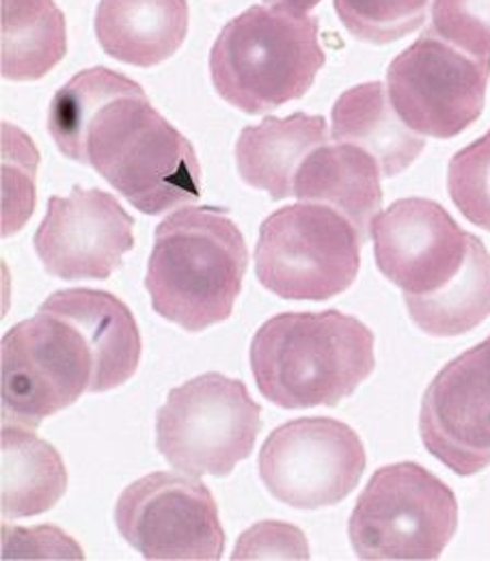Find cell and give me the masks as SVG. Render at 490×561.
Instances as JSON below:
<instances>
[{
	"label": "cell",
	"mask_w": 490,
	"mask_h": 561,
	"mask_svg": "<svg viewBox=\"0 0 490 561\" xmlns=\"http://www.w3.org/2000/svg\"><path fill=\"white\" fill-rule=\"evenodd\" d=\"M48 133L66 158L95 169L147 216L202 197L195 147L124 73L109 68L76 73L50 102Z\"/></svg>",
	"instance_id": "cell-1"
},
{
	"label": "cell",
	"mask_w": 490,
	"mask_h": 561,
	"mask_svg": "<svg viewBox=\"0 0 490 561\" xmlns=\"http://www.w3.org/2000/svg\"><path fill=\"white\" fill-rule=\"evenodd\" d=\"M260 393L287 411L338 407L374 371V333L338 309L280 313L251 342Z\"/></svg>",
	"instance_id": "cell-2"
},
{
	"label": "cell",
	"mask_w": 490,
	"mask_h": 561,
	"mask_svg": "<svg viewBox=\"0 0 490 561\" xmlns=\"http://www.w3.org/2000/svg\"><path fill=\"white\" fill-rule=\"evenodd\" d=\"M247 266L244 236L227 210L184 208L156 227L145 287L160 318L200 333L233 313Z\"/></svg>",
	"instance_id": "cell-3"
},
{
	"label": "cell",
	"mask_w": 490,
	"mask_h": 561,
	"mask_svg": "<svg viewBox=\"0 0 490 561\" xmlns=\"http://www.w3.org/2000/svg\"><path fill=\"white\" fill-rule=\"evenodd\" d=\"M324 61L316 18L251 7L216 37L212 82L227 104L247 115H264L300 100Z\"/></svg>",
	"instance_id": "cell-4"
},
{
	"label": "cell",
	"mask_w": 490,
	"mask_h": 561,
	"mask_svg": "<svg viewBox=\"0 0 490 561\" xmlns=\"http://www.w3.org/2000/svg\"><path fill=\"white\" fill-rule=\"evenodd\" d=\"M109 382L89 333L50 298L15 324L0 348L2 423L37 427Z\"/></svg>",
	"instance_id": "cell-5"
},
{
	"label": "cell",
	"mask_w": 490,
	"mask_h": 561,
	"mask_svg": "<svg viewBox=\"0 0 490 561\" xmlns=\"http://www.w3.org/2000/svg\"><path fill=\"white\" fill-rule=\"evenodd\" d=\"M262 407L238 378L208 371L169 391L156 415V447L178 471L227 478L255 447Z\"/></svg>",
	"instance_id": "cell-6"
},
{
	"label": "cell",
	"mask_w": 490,
	"mask_h": 561,
	"mask_svg": "<svg viewBox=\"0 0 490 561\" xmlns=\"http://www.w3.org/2000/svg\"><path fill=\"white\" fill-rule=\"evenodd\" d=\"M458 527V501L418 462L378 469L352 510L351 545L358 560H436Z\"/></svg>",
	"instance_id": "cell-7"
},
{
	"label": "cell",
	"mask_w": 490,
	"mask_h": 561,
	"mask_svg": "<svg viewBox=\"0 0 490 561\" xmlns=\"http://www.w3.org/2000/svg\"><path fill=\"white\" fill-rule=\"evenodd\" d=\"M363 244L342 211L300 202L262 222L255 275L285 300H329L356 279Z\"/></svg>",
	"instance_id": "cell-8"
},
{
	"label": "cell",
	"mask_w": 490,
	"mask_h": 561,
	"mask_svg": "<svg viewBox=\"0 0 490 561\" xmlns=\"http://www.w3.org/2000/svg\"><path fill=\"white\" fill-rule=\"evenodd\" d=\"M490 59H478L428 28L400 53L387 87L396 113L421 137L454 139L478 122L487 104Z\"/></svg>",
	"instance_id": "cell-9"
},
{
	"label": "cell",
	"mask_w": 490,
	"mask_h": 561,
	"mask_svg": "<svg viewBox=\"0 0 490 561\" xmlns=\"http://www.w3.org/2000/svg\"><path fill=\"white\" fill-rule=\"evenodd\" d=\"M115 523L140 558L220 560L225 531L210 489L193 476L149 473L119 494Z\"/></svg>",
	"instance_id": "cell-10"
},
{
	"label": "cell",
	"mask_w": 490,
	"mask_h": 561,
	"mask_svg": "<svg viewBox=\"0 0 490 561\" xmlns=\"http://www.w3.org/2000/svg\"><path fill=\"white\" fill-rule=\"evenodd\" d=\"M365 447L351 425L331 417L287 421L260 451V478L277 501L298 510L342 503L363 478Z\"/></svg>",
	"instance_id": "cell-11"
},
{
	"label": "cell",
	"mask_w": 490,
	"mask_h": 561,
	"mask_svg": "<svg viewBox=\"0 0 490 561\" xmlns=\"http://www.w3.org/2000/svg\"><path fill=\"white\" fill-rule=\"evenodd\" d=\"M33 244L53 277L109 279L135 247V218L111 193L73 186L70 197H50Z\"/></svg>",
	"instance_id": "cell-12"
},
{
	"label": "cell",
	"mask_w": 490,
	"mask_h": 561,
	"mask_svg": "<svg viewBox=\"0 0 490 561\" xmlns=\"http://www.w3.org/2000/svg\"><path fill=\"white\" fill-rule=\"evenodd\" d=\"M420 432L425 449L456 476L490 467V335L434 376L421 400Z\"/></svg>",
	"instance_id": "cell-13"
},
{
	"label": "cell",
	"mask_w": 490,
	"mask_h": 561,
	"mask_svg": "<svg viewBox=\"0 0 490 561\" xmlns=\"http://www.w3.org/2000/svg\"><path fill=\"white\" fill-rule=\"evenodd\" d=\"M471 236L441 204L421 197L391 204L372 222L378 271L413 296L432 294L460 273Z\"/></svg>",
	"instance_id": "cell-14"
},
{
	"label": "cell",
	"mask_w": 490,
	"mask_h": 561,
	"mask_svg": "<svg viewBox=\"0 0 490 561\" xmlns=\"http://www.w3.org/2000/svg\"><path fill=\"white\" fill-rule=\"evenodd\" d=\"M380 178L378 162L365 149L331 139L300 164L294 178V197L342 211L365 242L383 206Z\"/></svg>",
	"instance_id": "cell-15"
},
{
	"label": "cell",
	"mask_w": 490,
	"mask_h": 561,
	"mask_svg": "<svg viewBox=\"0 0 490 561\" xmlns=\"http://www.w3.org/2000/svg\"><path fill=\"white\" fill-rule=\"evenodd\" d=\"M186 33V0H100L95 11L100 48L135 68H156L171 59Z\"/></svg>",
	"instance_id": "cell-16"
},
{
	"label": "cell",
	"mask_w": 490,
	"mask_h": 561,
	"mask_svg": "<svg viewBox=\"0 0 490 561\" xmlns=\"http://www.w3.org/2000/svg\"><path fill=\"white\" fill-rule=\"evenodd\" d=\"M329 140L327 119L320 115L266 117L260 126L240 133L236 167L249 186L266 191L271 199L281 202L294 197V178L305 158Z\"/></svg>",
	"instance_id": "cell-17"
},
{
	"label": "cell",
	"mask_w": 490,
	"mask_h": 561,
	"mask_svg": "<svg viewBox=\"0 0 490 561\" xmlns=\"http://www.w3.org/2000/svg\"><path fill=\"white\" fill-rule=\"evenodd\" d=\"M331 117L333 140L365 149L378 162L383 178L407 171L425 147V139L396 113L383 82H365L344 91Z\"/></svg>",
	"instance_id": "cell-18"
},
{
	"label": "cell",
	"mask_w": 490,
	"mask_h": 561,
	"mask_svg": "<svg viewBox=\"0 0 490 561\" xmlns=\"http://www.w3.org/2000/svg\"><path fill=\"white\" fill-rule=\"evenodd\" d=\"M2 518H26L53 510L68 491L61 454L33 427L2 423Z\"/></svg>",
	"instance_id": "cell-19"
},
{
	"label": "cell",
	"mask_w": 490,
	"mask_h": 561,
	"mask_svg": "<svg viewBox=\"0 0 490 561\" xmlns=\"http://www.w3.org/2000/svg\"><path fill=\"white\" fill-rule=\"evenodd\" d=\"M66 53V15L55 0H0L2 78L39 80L61 64Z\"/></svg>",
	"instance_id": "cell-20"
},
{
	"label": "cell",
	"mask_w": 490,
	"mask_h": 561,
	"mask_svg": "<svg viewBox=\"0 0 490 561\" xmlns=\"http://www.w3.org/2000/svg\"><path fill=\"white\" fill-rule=\"evenodd\" d=\"M404 302L411 320L432 337H456L480 327L490 316V253L485 242L471 236L460 273L432 294H404Z\"/></svg>",
	"instance_id": "cell-21"
},
{
	"label": "cell",
	"mask_w": 490,
	"mask_h": 561,
	"mask_svg": "<svg viewBox=\"0 0 490 561\" xmlns=\"http://www.w3.org/2000/svg\"><path fill=\"white\" fill-rule=\"evenodd\" d=\"M430 0H335V11L354 39L385 46L418 31Z\"/></svg>",
	"instance_id": "cell-22"
},
{
	"label": "cell",
	"mask_w": 490,
	"mask_h": 561,
	"mask_svg": "<svg viewBox=\"0 0 490 561\" xmlns=\"http://www.w3.org/2000/svg\"><path fill=\"white\" fill-rule=\"evenodd\" d=\"M37 149L15 126L2 124V236L22 229L35 208Z\"/></svg>",
	"instance_id": "cell-23"
},
{
	"label": "cell",
	"mask_w": 490,
	"mask_h": 561,
	"mask_svg": "<svg viewBox=\"0 0 490 561\" xmlns=\"http://www.w3.org/2000/svg\"><path fill=\"white\" fill-rule=\"evenodd\" d=\"M447 191L469 222L490 231V130L452 158Z\"/></svg>",
	"instance_id": "cell-24"
},
{
	"label": "cell",
	"mask_w": 490,
	"mask_h": 561,
	"mask_svg": "<svg viewBox=\"0 0 490 561\" xmlns=\"http://www.w3.org/2000/svg\"><path fill=\"white\" fill-rule=\"evenodd\" d=\"M430 28L467 55L490 59V0H434Z\"/></svg>",
	"instance_id": "cell-25"
},
{
	"label": "cell",
	"mask_w": 490,
	"mask_h": 561,
	"mask_svg": "<svg viewBox=\"0 0 490 561\" xmlns=\"http://www.w3.org/2000/svg\"><path fill=\"white\" fill-rule=\"evenodd\" d=\"M231 560H309V545L298 527L266 520L240 536Z\"/></svg>",
	"instance_id": "cell-26"
},
{
	"label": "cell",
	"mask_w": 490,
	"mask_h": 561,
	"mask_svg": "<svg viewBox=\"0 0 490 561\" xmlns=\"http://www.w3.org/2000/svg\"><path fill=\"white\" fill-rule=\"evenodd\" d=\"M266 7L280 9L292 15H307L314 7H318L322 0H264Z\"/></svg>",
	"instance_id": "cell-27"
}]
</instances>
